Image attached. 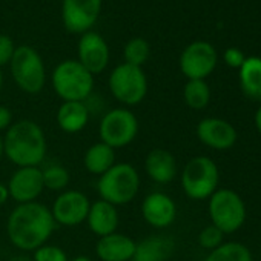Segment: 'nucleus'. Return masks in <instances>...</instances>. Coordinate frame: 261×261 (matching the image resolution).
<instances>
[{
	"label": "nucleus",
	"instance_id": "20e7f679",
	"mask_svg": "<svg viewBox=\"0 0 261 261\" xmlns=\"http://www.w3.org/2000/svg\"><path fill=\"white\" fill-rule=\"evenodd\" d=\"M181 188L188 198L201 201L218 189L220 172L215 162L206 155L191 159L181 171Z\"/></svg>",
	"mask_w": 261,
	"mask_h": 261
},
{
	"label": "nucleus",
	"instance_id": "1a4fd4ad",
	"mask_svg": "<svg viewBox=\"0 0 261 261\" xmlns=\"http://www.w3.org/2000/svg\"><path fill=\"white\" fill-rule=\"evenodd\" d=\"M139 134V118L127 108H114L108 111L98 124L100 142L112 149H120L133 143Z\"/></svg>",
	"mask_w": 261,
	"mask_h": 261
},
{
	"label": "nucleus",
	"instance_id": "423d86ee",
	"mask_svg": "<svg viewBox=\"0 0 261 261\" xmlns=\"http://www.w3.org/2000/svg\"><path fill=\"white\" fill-rule=\"evenodd\" d=\"M207 211L212 224L224 235L237 232L246 221V204L232 189H217L209 197Z\"/></svg>",
	"mask_w": 261,
	"mask_h": 261
},
{
	"label": "nucleus",
	"instance_id": "2eb2a0df",
	"mask_svg": "<svg viewBox=\"0 0 261 261\" xmlns=\"http://www.w3.org/2000/svg\"><path fill=\"white\" fill-rule=\"evenodd\" d=\"M77 62L92 75L103 72L109 63V48L105 39L92 31L82 34Z\"/></svg>",
	"mask_w": 261,
	"mask_h": 261
},
{
	"label": "nucleus",
	"instance_id": "f3484780",
	"mask_svg": "<svg viewBox=\"0 0 261 261\" xmlns=\"http://www.w3.org/2000/svg\"><path fill=\"white\" fill-rule=\"evenodd\" d=\"M137 243L120 232L98 238L95 253L101 261H130L134 256Z\"/></svg>",
	"mask_w": 261,
	"mask_h": 261
},
{
	"label": "nucleus",
	"instance_id": "c9c22d12",
	"mask_svg": "<svg viewBox=\"0 0 261 261\" xmlns=\"http://www.w3.org/2000/svg\"><path fill=\"white\" fill-rule=\"evenodd\" d=\"M5 157V152H4V137L0 136V162Z\"/></svg>",
	"mask_w": 261,
	"mask_h": 261
},
{
	"label": "nucleus",
	"instance_id": "6ab92c4d",
	"mask_svg": "<svg viewBox=\"0 0 261 261\" xmlns=\"http://www.w3.org/2000/svg\"><path fill=\"white\" fill-rule=\"evenodd\" d=\"M145 172L157 185H168L177 177V160L168 149L155 148L145 159Z\"/></svg>",
	"mask_w": 261,
	"mask_h": 261
},
{
	"label": "nucleus",
	"instance_id": "0eeeda50",
	"mask_svg": "<svg viewBox=\"0 0 261 261\" xmlns=\"http://www.w3.org/2000/svg\"><path fill=\"white\" fill-rule=\"evenodd\" d=\"M109 91L124 106L140 105L148 94V79L142 68L121 63L109 75Z\"/></svg>",
	"mask_w": 261,
	"mask_h": 261
},
{
	"label": "nucleus",
	"instance_id": "9b49d317",
	"mask_svg": "<svg viewBox=\"0 0 261 261\" xmlns=\"http://www.w3.org/2000/svg\"><path fill=\"white\" fill-rule=\"evenodd\" d=\"M89 207L91 201L83 192L69 189L57 195V198L53 203L51 214L56 224L74 227L86 221Z\"/></svg>",
	"mask_w": 261,
	"mask_h": 261
},
{
	"label": "nucleus",
	"instance_id": "cd10ccee",
	"mask_svg": "<svg viewBox=\"0 0 261 261\" xmlns=\"http://www.w3.org/2000/svg\"><path fill=\"white\" fill-rule=\"evenodd\" d=\"M223 238H224V233L218 227H215L214 224H209V226H206L200 232V235H198V244L203 249H206V250L211 252V250L217 249L220 244H223Z\"/></svg>",
	"mask_w": 261,
	"mask_h": 261
},
{
	"label": "nucleus",
	"instance_id": "58836bf2",
	"mask_svg": "<svg viewBox=\"0 0 261 261\" xmlns=\"http://www.w3.org/2000/svg\"><path fill=\"white\" fill-rule=\"evenodd\" d=\"M13 261H27V258H16V259H13Z\"/></svg>",
	"mask_w": 261,
	"mask_h": 261
},
{
	"label": "nucleus",
	"instance_id": "f8f14e48",
	"mask_svg": "<svg viewBox=\"0 0 261 261\" xmlns=\"http://www.w3.org/2000/svg\"><path fill=\"white\" fill-rule=\"evenodd\" d=\"M100 10L101 0H63V25L72 34H85L95 25Z\"/></svg>",
	"mask_w": 261,
	"mask_h": 261
},
{
	"label": "nucleus",
	"instance_id": "39448f33",
	"mask_svg": "<svg viewBox=\"0 0 261 261\" xmlns=\"http://www.w3.org/2000/svg\"><path fill=\"white\" fill-rule=\"evenodd\" d=\"M53 88L63 101H85L94 89V75L77 60H65L53 71Z\"/></svg>",
	"mask_w": 261,
	"mask_h": 261
},
{
	"label": "nucleus",
	"instance_id": "c85d7f7f",
	"mask_svg": "<svg viewBox=\"0 0 261 261\" xmlns=\"http://www.w3.org/2000/svg\"><path fill=\"white\" fill-rule=\"evenodd\" d=\"M34 261H69L66 252L54 244H43L34 252Z\"/></svg>",
	"mask_w": 261,
	"mask_h": 261
},
{
	"label": "nucleus",
	"instance_id": "a878e982",
	"mask_svg": "<svg viewBox=\"0 0 261 261\" xmlns=\"http://www.w3.org/2000/svg\"><path fill=\"white\" fill-rule=\"evenodd\" d=\"M151 54V48L149 43L142 39V37H134L130 39L123 49V56H124V63L127 65H133V66H139L142 68Z\"/></svg>",
	"mask_w": 261,
	"mask_h": 261
},
{
	"label": "nucleus",
	"instance_id": "4468645a",
	"mask_svg": "<svg viewBox=\"0 0 261 261\" xmlns=\"http://www.w3.org/2000/svg\"><path fill=\"white\" fill-rule=\"evenodd\" d=\"M198 140L215 151H227L237 143V129L223 118L207 117L197 124Z\"/></svg>",
	"mask_w": 261,
	"mask_h": 261
},
{
	"label": "nucleus",
	"instance_id": "2f4dec72",
	"mask_svg": "<svg viewBox=\"0 0 261 261\" xmlns=\"http://www.w3.org/2000/svg\"><path fill=\"white\" fill-rule=\"evenodd\" d=\"M13 112L10 108L0 105V133L7 130L11 124H13Z\"/></svg>",
	"mask_w": 261,
	"mask_h": 261
},
{
	"label": "nucleus",
	"instance_id": "7c9ffc66",
	"mask_svg": "<svg viewBox=\"0 0 261 261\" xmlns=\"http://www.w3.org/2000/svg\"><path fill=\"white\" fill-rule=\"evenodd\" d=\"M223 59H224V63L230 68H237L240 69L241 65L244 63L246 60V56L243 54V51H240L238 48H227L223 54Z\"/></svg>",
	"mask_w": 261,
	"mask_h": 261
},
{
	"label": "nucleus",
	"instance_id": "7ed1b4c3",
	"mask_svg": "<svg viewBox=\"0 0 261 261\" xmlns=\"http://www.w3.org/2000/svg\"><path fill=\"white\" fill-rule=\"evenodd\" d=\"M140 191V175L130 163H115L109 171L98 177L97 192L101 200L123 206L134 201Z\"/></svg>",
	"mask_w": 261,
	"mask_h": 261
},
{
	"label": "nucleus",
	"instance_id": "dca6fc26",
	"mask_svg": "<svg viewBox=\"0 0 261 261\" xmlns=\"http://www.w3.org/2000/svg\"><path fill=\"white\" fill-rule=\"evenodd\" d=\"M142 217L149 226L166 229L177 218V204L165 192H151L142 201Z\"/></svg>",
	"mask_w": 261,
	"mask_h": 261
},
{
	"label": "nucleus",
	"instance_id": "e433bc0d",
	"mask_svg": "<svg viewBox=\"0 0 261 261\" xmlns=\"http://www.w3.org/2000/svg\"><path fill=\"white\" fill-rule=\"evenodd\" d=\"M252 100H255V101H258V103L261 105V88L255 92V95L252 97Z\"/></svg>",
	"mask_w": 261,
	"mask_h": 261
},
{
	"label": "nucleus",
	"instance_id": "b1692460",
	"mask_svg": "<svg viewBox=\"0 0 261 261\" xmlns=\"http://www.w3.org/2000/svg\"><path fill=\"white\" fill-rule=\"evenodd\" d=\"M204 261H253V258L247 246L238 241H229L211 250Z\"/></svg>",
	"mask_w": 261,
	"mask_h": 261
},
{
	"label": "nucleus",
	"instance_id": "f03ea898",
	"mask_svg": "<svg viewBox=\"0 0 261 261\" xmlns=\"http://www.w3.org/2000/svg\"><path fill=\"white\" fill-rule=\"evenodd\" d=\"M5 157L17 168L39 166L46 157V136L33 120L14 121L4 136Z\"/></svg>",
	"mask_w": 261,
	"mask_h": 261
},
{
	"label": "nucleus",
	"instance_id": "f704fd0d",
	"mask_svg": "<svg viewBox=\"0 0 261 261\" xmlns=\"http://www.w3.org/2000/svg\"><path fill=\"white\" fill-rule=\"evenodd\" d=\"M69 261H94V259L91 256H88V255H77V256L71 258Z\"/></svg>",
	"mask_w": 261,
	"mask_h": 261
},
{
	"label": "nucleus",
	"instance_id": "4c0bfd02",
	"mask_svg": "<svg viewBox=\"0 0 261 261\" xmlns=\"http://www.w3.org/2000/svg\"><path fill=\"white\" fill-rule=\"evenodd\" d=\"M2 86H4V74L2 69H0V91H2Z\"/></svg>",
	"mask_w": 261,
	"mask_h": 261
},
{
	"label": "nucleus",
	"instance_id": "a211bd4d",
	"mask_svg": "<svg viewBox=\"0 0 261 261\" xmlns=\"http://www.w3.org/2000/svg\"><path fill=\"white\" fill-rule=\"evenodd\" d=\"M118 221H120V217H118L117 206H114L101 198L91 203V207H89V212L86 217V223H88L89 230L92 233H95L98 238L117 232Z\"/></svg>",
	"mask_w": 261,
	"mask_h": 261
},
{
	"label": "nucleus",
	"instance_id": "5701e85b",
	"mask_svg": "<svg viewBox=\"0 0 261 261\" xmlns=\"http://www.w3.org/2000/svg\"><path fill=\"white\" fill-rule=\"evenodd\" d=\"M240 86L246 97L252 98L261 88V59L246 57L240 68Z\"/></svg>",
	"mask_w": 261,
	"mask_h": 261
},
{
	"label": "nucleus",
	"instance_id": "6e6552de",
	"mask_svg": "<svg viewBox=\"0 0 261 261\" xmlns=\"http://www.w3.org/2000/svg\"><path fill=\"white\" fill-rule=\"evenodd\" d=\"M10 66L16 85L23 92L39 94L43 89L46 83L45 63L40 54L34 48L28 45H22L16 48Z\"/></svg>",
	"mask_w": 261,
	"mask_h": 261
},
{
	"label": "nucleus",
	"instance_id": "72a5a7b5",
	"mask_svg": "<svg viewBox=\"0 0 261 261\" xmlns=\"http://www.w3.org/2000/svg\"><path fill=\"white\" fill-rule=\"evenodd\" d=\"M253 123H255V127H256V130H258V134L261 136V105L258 106V109H256V112H255Z\"/></svg>",
	"mask_w": 261,
	"mask_h": 261
},
{
	"label": "nucleus",
	"instance_id": "c756f323",
	"mask_svg": "<svg viewBox=\"0 0 261 261\" xmlns=\"http://www.w3.org/2000/svg\"><path fill=\"white\" fill-rule=\"evenodd\" d=\"M14 51H16V46H14L13 39L5 34H0V69L11 62Z\"/></svg>",
	"mask_w": 261,
	"mask_h": 261
},
{
	"label": "nucleus",
	"instance_id": "473e14b6",
	"mask_svg": "<svg viewBox=\"0 0 261 261\" xmlns=\"http://www.w3.org/2000/svg\"><path fill=\"white\" fill-rule=\"evenodd\" d=\"M10 200V192H8V186L0 183V206H4L7 201Z\"/></svg>",
	"mask_w": 261,
	"mask_h": 261
},
{
	"label": "nucleus",
	"instance_id": "bb28decb",
	"mask_svg": "<svg viewBox=\"0 0 261 261\" xmlns=\"http://www.w3.org/2000/svg\"><path fill=\"white\" fill-rule=\"evenodd\" d=\"M42 177H43V186L45 189L54 191V192H63L66 191L71 175L66 168L62 165H49L45 169H42Z\"/></svg>",
	"mask_w": 261,
	"mask_h": 261
},
{
	"label": "nucleus",
	"instance_id": "412c9836",
	"mask_svg": "<svg viewBox=\"0 0 261 261\" xmlns=\"http://www.w3.org/2000/svg\"><path fill=\"white\" fill-rule=\"evenodd\" d=\"M59 127L66 134H77L89 121V109L85 101H62L56 115Z\"/></svg>",
	"mask_w": 261,
	"mask_h": 261
},
{
	"label": "nucleus",
	"instance_id": "9d476101",
	"mask_svg": "<svg viewBox=\"0 0 261 261\" xmlns=\"http://www.w3.org/2000/svg\"><path fill=\"white\" fill-rule=\"evenodd\" d=\"M218 56L215 48L204 40L192 42L180 56V69L188 80H204L217 68Z\"/></svg>",
	"mask_w": 261,
	"mask_h": 261
},
{
	"label": "nucleus",
	"instance_id": "4be33fe9",
	"mask_svg": "<svg viewBox=\"0 0 261 261\" xmlns=\"http://www.w3.org/2000/svg\"><path fill=\"white\" fill-rule=\"evenodd\" d=\"M115 165V149L103 142L91 145L83 155V166L92 175H103Z\"/></svg>",
	"mask_w": 261,
	"mask_h": 261
},
{
	"label": "nucleus",
	"instance_id": "393cba45",
	"mask_svg": "<svg viewBox=\"0 0 261 261\" xmlns=\"http://www.w3.org/2000/svg\"><path fill=\"white\" fill-rule=\"evenodd\" d=\"M183 98L191 109H204L211 101V88L204 80H188L183 89Z\"/></svg>",
	"mask_w": 261,
	"mask_h": 261
},
{
	"label": "nucleus",
	"instance_id": "ddd939ff",
	"mask_svg": "<svg viewBox=\"0 0 261 261\" xmlns=\"http://www.w3.org/2000/svg\"><path fill=\"white\" fill-rule=\"evenodd\" d=\"M8 192L10 198H13L17 204L33 203L42 195L43 177L42 169L39 166L33 168H17L8 181Z\"/></svg>",
	"mask_w": 261,
	"mask_h": 261
},
{
	"label": "nucleus",
	"instance_id": "f257e3e1",
	"mask_svg": "<svg viewBox=\"0 0 261 261\" xmlns=\"http://www.w3.org/2000/svg\"><path fill=\"white\" fill-rule=\"evenodd\" d=\"M54 229L56 221L51 209L39 201L17 204L7 221L10 241L23 252H34L46 244Z\"/></svg>",
	"mask_w": 261,
	"mask_h": 261
},
{
	"label": "nucleus",
	"instance_id": "aec40b11",
	"mask_svg": "<svg viewBox=\"0 0 261 261\" xmlns=\"http://www.w3.org/2000/svg\"><path fill=\"white\" fill-rule=\"evenodd\" d=\"M175 243L165 235H152L137 243L130 261H168L174 253Z\"/></svg>",
	"mask_w": 261,
	"mask_h": 261
}]
</instances>
